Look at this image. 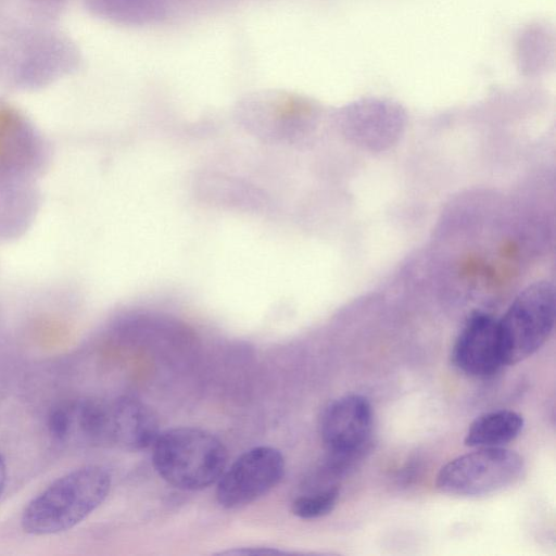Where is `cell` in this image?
Returning a JSON list of instances; mask_svg holds the SVG:
<instances>
[{
  "mask_svg": "<svg viewBox=\"0 0 556 556\" xmlns=\"http://www.w3.org/2000/svg\"><path fill=\"white\" fill-rule=\"evenodd\" d=\"M111 475L100 465H86L59 477L25 507L21 525L31 535L72 529L106 498Z\"/></svg>",
  "mask_w": 556,
  "mask_h": 556,
  "instance_id": "obj_1",
  "label": "cell"
},
{
  "mask_svg": "<svg viewBox=\"0 0 556 556\" xmlns=\"http://www.w3.org/2000/svg\"><path fill=\"white\" fill-rule=\"evenodd\" d=\"M157 473L173 486L197 491L219 479L227 465L223 442L206 430L177 427L160 432L152 444Z\"/></svg>",
  "mask_w": 556,
  "mask_h": 556,
  "instance_id": "obj_2",
  "label": "cell"
},
{
  "mask_svg": "<svg viewBox=\"0 0 556 556\" xmlns=\"http://www.w3.org/2000/svg\"><path fill=\"white\" fill-rule=\"evenodd\" d=\"M555 291L548 281L526 287L498 320L503 365H515L534 354L555 324Z\"/></svg>",
  "mask_w": 556,
  "mask_h": 556,
  "instance_id": "obj_3",
  "label": "cell"
},
{
  "mask_svg": "<svg viewBox=\"0 0 556 556\" xmlns=\"http://www.w3.org/2000/svg\"><path fill=\"white\" fill-rule=\"evenodd\" d=\"M522 457L503 447H480L460 455L441 468L437 488L446 494L480 496L516 482L523 471Z\"/></svg>",
  "mask_w": 556,
  "mask_h": 556,
  "instance_id": "obj_4",
  "label": "cell"
},
{
  "mask_svg": "<svg viewBox=\"0 0 556 556\" xmlns=\"http://www.w3.org/2000/svg\"><path fill=\"white\" fill-rule=\"evenodd\" d=\"M285 458L273 446H256L240 455L219 477L216 498L225 508L245 506L268 493L282 479Z\"/></svg>",
  "mask_w": 556,
  "mask_h": 556,
  "instance_id": "obj_5",
  "label": "cell"
},
{
  "mask_svg": "<svg viewBox=\"0 0 556 556\" xmlns=\"http://www.w3.org/2000/svg\"><path fill=\"white\" fill-rule=\"evenodd\" d=\"M371 432V405L358 394L345 395L331 402L320 419V435L328 453L356 460L368 451Z\"/></svg>",
  "mask_w": 556,
  "mask_h": 556,
  "instance_id": "obj_6",
  "label": "cell"
},
{
  "mask_svg": "<svg viewBox=\"0 0 556 556\" xmlns=\"http://www.w3.org/2000/svg\"><path fill=\"white\" fill-rule=\"evenodd\" d=\"M51 438L72 446L106 447V401L78 399L54 407L48 418Z\"/></svg>",
  "mask_w": 556,
  "mask_h": 556,
  "instance_id": "obj_7",
  "label": "cell"
},
{
  "mask_svg": "<svg viewBox=\"0 0 556 556\" xmlns=\"http://www.w3.org/2000/svg\"><path fill=\"white\" fill-rule=\"evenodd\" d=\"M452 357L455 366L469 376L495 374L503 365L498 320L485 313L473 314L460 331Z\"/></svg>",
  "mask_w": 556,
  "mask_h": 556,
  "instance_id": "obj_8",
  "label": "cell"
},
{
  "mask_svg": "<svg viewBox=\"0 0 556 556\" xmlns=\"http://www.w3.org/2000/svg\"><path fill=\"white\" fill-rule=\"evenodd\" d=\"M154 410L140 400L121 396L106 401V447L141 451L160 433Z\"/></svg>",
  "mask_w": 556,
  "mask_h": 556,
  "instance_id": "obj_9",
  "label": "cell"
},
{
  "mask_svg": "<svg viewBox=\"0 0 556 556\" xmlns=\"http://www.w3.org/2000/svg\"><path fill=\"white\" fill-rule=\"evenodd\" d=\"M523 424L522 416L514 410L484 413L470 424L464 443L470 447H501L519 435Z\"/></svg>",
  "mask_w": 556,
  "mask_h": 556,
  "instance_id": "obj_10",
  "label": "cell"
},
{
  "mask_svg": "<svg viewBox=\"0 0 556 556\" xmlns=\"http://www.w3.org/2000/svg\"><path fill=\"white\" fill-rule=\"evenodd\" d=\"M339 498L337 485L313 490L298 496L291 505L293 515L301 519H315L328 515L334 508Z\"/></svg>",
  "mask_w": 556,
  "mask_h": 556,
  "instance_id": "obj_11",
  "label": "cell"
},
{
  "mask_svg": "<svg viewBox=\"0 0 556 556\" xmlns=\"http://www.w3.org/2000/svg\"><path fill=\"white\" fill-rule=\"evenodd\" d=\"M220 554H226V555H276V554H285V552L275 549V548H270V547H241L240 549L236 548V549L223 552Z\"/></svg>",
  "mask_w": 556,
  "mask_h": 556,
  "instance_id": "obj_12",
  "label": "cell"
},
{
  "mask_svg": "<svg viewBox=\"0 0 556 556\" xmlns=\"http://www.w3.org/2000/svg\"><path fill=\"white\" fill-rule=\"evenodd\" d=\"M7 477H8V473H7L5 462L2 457V455L0 454V495L2 494V492L5 488Z\"/></svg>",
  "mask_w": 556,
  "mask_h": 556,
  "instance_id": "obj_13",
  "label": "cell"
}]
</instances>
